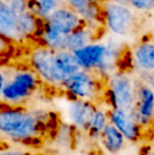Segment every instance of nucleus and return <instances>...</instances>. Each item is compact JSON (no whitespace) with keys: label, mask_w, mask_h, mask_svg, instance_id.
<instances>
[{"label":"nucleus","mask_w":154,"mask_h":155,"mask_svg":"<svg viewBox=\"0 0 154 155\" xmlns=\"http://www.w3.org/2000/svg\"><path fill=\"white\" fill-rule=\"evenodd\" d=\"M109 124V116H108V110L100 107H97L96 112L94 113V116L90 124L87 134L89 138L94 141H98L100 134L103 133V129Z\"/></svg>","instance_id":"17"},{"label":"nucleus","mask_w":154,"mask_h":155,"mask_svg":"<svg viewBox=\"0 0 154 155\" xmlns=\"http://www.w3.org/2000/svg\"><path fill=\"white\" fill-rule=\"evenodd\" d=\"M143 77H144V79L142 81L145 82L147 86H149L154 91V71L151 73L145 74V75H143Z\"/></svg>","instance_id":"23"},{"label":"nucleus","mask_w":154,"mask_h":155,"mask_svg":"<svg viewBox=\"0 0 154 155\" xmlns=\"http://www.w3.org/2000/svg\"><path fill=\"white\" fill-rule=\"evenodd\" d=\"M93 41L92 32L86 29V25L77 31L71 33L68 37L67 42V51H70L74 53L75 51L90 45Z\"/></svg>","instance_id":"18"},{"label":"nucleus","mask_w":154,"mask_h":155,"mask_svg":"<svg viewBox=\"0 0 154 155\" xmlns=\"http://www.w3.org/2000/svg\"><path fill=\"white\" fill-rule=\"evenodd\" d=\"M69 35L57 31L44 23L41 31V39L44 42V47L54 51H64L67 50Z\"/></svg>","instance_id":"15"},{"label":"nucleus","mask_w":154,"mask_h":155,"mask_svg":"<svg viewBox=\"0 0 154 155\" xmlns=\"http://www.w3.org/2000/svg\"><path fill=\"white\" fill-rule=\"evenodd\" d=\"M3 3L17 16L29 11V0H3Z\"/></svg>","instance_id":"20"},{"label":"nucleus","mask_w":154,"mask_h":155,"mask_svg":"<svg viewBox=\"0 0 154 155\" xmlns=\"http://www.w3.org/2000/svg\"><path fill=\"white\" fill-rule=\"evenodd\" d=\"M60 88L68 95L69 99L87 100L95 104L103 93L101 77L86 70H80L68 77Z\"/></svg>","instance_id":"4"},{"label":"nucleus","mask_w":154,"mask_h":155,"mask_svg":"<svg viewBox=\"0 0 154 155\" xmlns=\"http://www.w3.org/2000/svg\"><path fill=\"white\" fill-rule=\"evenodd\" d=\"M107 48L103 43H90L74 52L81 70L97 74L101 78H108L106 68Z\"/></svg>","instance_id":"9"},{"label":"nucleus","mask_w":154,"mask_h":155,"mask_svg":"<svg viewBox=\"0 0 154 155\" xmlns=\"http://www.w3.org/2000/svg\"><path fill=\"white\" fill-rule=\"evenodd\" d=\"M132 60L135 68L143 74L154 71V40H147L134 47Z\"/></svg>","instance_id":"12"},{"label":"nucleus","mask_w":154,"mask_h":155,"mask_svg":"<svg viewBox=\"0 0 154 155\" xmlns=\"http://www.w3.org/2000/svg\"><path fill=\"white\" fill-rule=\"evenodd\" d=\"M44 23L67 35H70L71 33L77 31L86 25V21L66 3L58 8L44 21Z\"/></svg>","instance_id":"10"},{"label":"nucleus","mask_w":154,"mask_h":155,"mask_svg":"<svg viewBox=\"0 0 154 155\" xmlns=\"http://www.w3.org/2000/svg\"><path fill=\"white\" fill-rule=\"evenodd\" d=\"M0 138H1V136H0Z\"/></svg>","instance_id":"29"},{"label":"nucleus","mask_w":154,"mask_h":155,"mask_svg":"<svg viewBox=\"0 0 154 155\" xmlns=\"http://www.w3.org/2000/svg\"><path fill=\"white\" fill-rule=\"evenodd\" d=\"M11 42L12 41H10L5 37L0 35V57H5V56L8 55V53L12 50Z\"/></svg>","instance_id":"22"},{"label":"nucleus","mask_w":154,"mask_h":155,"mask_svg":"<svg viewBox=\"0 0 154 155\" xmlns=\"http://www.w3.org/2000/svg\"><path fill=\"white\" fill-rule=\"evenodd\" d=\"M0 35L10 41H21L25 39L18 25V16L5 4L0 5Z\"/></svg>","instance_id":"13"},{"label":"nucleus","mask_w":154,"mask_h":155,"mask_svg":"<svg viewBox=\"0 0 154 155\" xmlns=\"http://www.w3.org/2000/svg\"><path fill=\"white\" fill-rule=\"evenodd\" d=\"M0 155H32V154L29 153V152L10 148V149H8V150H4V151H0Z\"/></svg>","instance_id":"24"},{"label":"nucleus","mask_w":154,"mask_h":155,"mask_svg":"<svg viewBox=\"0 0 154 155\" xmlns=\"http://www.w3.org/2000/svg\"><path fill=\"white\" fill-rule=\"evenodd\" d=\"M10 148H12V147L10 146V143H8V141L0 138V151H4V150L10 149Z\"/></svg>","instance_id":"26"},{"label":"nucleus","mask_w":154,"mask_h":155,"mask_svg":"<svg viewBox=\"0 0 154 155\" xmlns=\"http://www.w3.org/2000/svg\"><path fill=\"white\" fill-rule=\"evenodd\" d=\"M98 143L107 154L118 155L126 148L127 140L115 127L109 123L100 134Z\"/></svg>","instance_id":"14"},{"label":"nucleus","mask_w":154,"mask_h":155,"mask_svg":"<svg viewBox=\"0 0 154 155\" xmlns=\"http://www.w3.org/2000/svg\"><path fill=\"white\" fill-rule=\"evenodd\" d=\"M107 100L110 108L131 112L136 100L137 81L126 72L116 71L107 78Z\"/></svg>","instance_id":"3"},{"label":"nucleus","mask_w":154,"mask_h":155,"mask_svg":"<svg viewBox=\"0 0 154 155\" xmlns=\"http://www.w3.org/2000/svg\"><path fill=\"white\" fill-rule=\"evenodd\" d=\"M32 71L36 73L41 82L52 87H61L67 76L62 72L57 59V51L47 47L35 49L30 57Z\"/></svg>","instance_id":"5"},{"label":"nucleus","mask_w":154,"mask_h":155,"mask_svg":"<svg viewBox=\"0 0 154 155\" xmlns=\"http://www.w3.org/2000/svg\"><path fill=\"white\" fill-rule=\"evenodd\" d=\"M41 80L31 69L8 70L0 102L8 108H25L37 93Z\"/></svg>","instance_id":"2"},{"label":"nucleus","mask_w":154,"mask_h":155,"mask_svg":"<svg viewBox=\"0 0 154 155\" xmlns=\"http://www.w3.org/2000/svg\"><path fill=\"white\" fill-rule=\"evenodd\" d=\"M5 80H6V69L0 68V96H1L3 87L5 84Z\"/></svg>","instance_id":"25"},{"label":"nucleus","mask_w":154,"mask_h":155,"mask_svg":"<svg viewBox=\"0 0 154 155\" xmlns=\"http://www.w3.org/2000/svg\"><path fill=\"white\" fill-rule=\"evenodd\" d=\"M106 21L109 30L118 36L132 34L136 27V17L128 5L110 1L105 4Z\"/></svg>","instance_id":"6"},{"label":"nucleus","mask_w":154,"mask_h":155,"mask_svg":"<svg viewBox=\"0 0 154 155\" xmlns=\"http://www.w3.org/2000/svg\"><path fill=\"white\" fill-rule=\"evenodd\" d=\"M62 1H64V3H66V1H67V0H62Z\"/></svg>","instance_id":"28"},{"label":"nucleus","mask_w":154,"mask_h":155,"mask_svg":"<svg viewBox=\"0 0 154 155\" xmlns=\"http://www.w3.org/2000/svg\"><path fill=\"white\" fill-rule=\"evenodd\" d=\"M62 0H29V11L45 21L58 8L64 5Z\"/></svg>","instance_id":"16"},{"label":"nucleus","mask_w":154,"mask_h":155,"mask_svg":"<svg viewBox=\"0 0 154 155\" xmlns=\"http://www.w3.org/2000/svg\"><path fill=\"white\" fill-rule=\"evenodd\" d=\"M111 1L117 4H121V5L130 6V0H111Z\"/></svg>","instance_id":"27"},{"label":"nucleus","mask_w":154,"mask_h":155,"mask_svg":"<svg viewBox=\"0 0 154 155\" xmlns=\"http://www.w3.org/2000/svg\"><path fill=\"white\" fill-rule=\"evenodd\" d=\"M97 107V104L92 101L69 99L68 104L62 110L64 120L72 129L87 133Z\"/></svg>","instance_id":"7"},{"label":"nucleus","mask_w":154,"mask_h":155,"mask_svg":"<svg viewBox=\"0 0 154 155\" xmlns=\"http://www.w3.org/2000/svg\"><path fill=\"white\" fill-rule=\"evenodd\" d=\"M131 115L143 130L154 124V91L140 80L136 84V100Z\"/></svg>","instance_id":"8"},{"label":"nucleus","mask_w":154,"mask_h":155,"mask_svg":"<svg viewBox=\"0 0 154 155\" xmlns=\"http://www.w3.org/2000/svg\"><path fill=\"white\" fill-rule=\"evenodd\" d=\"M38 17L35 16L32 12L28 11V12L23 13V14L18 15V25L20 28V31L25 35V37L32 36V35L36 34L38 31Z\"/></svg>","instance_id":"19"},{"label":"nucleus","mask_w":154,"mask_h":155,"mask_svg":"<svg viewBox=\"0 0 154 155\" xmlns=\"http://www.w3.org/2000/svg\"><path fill=\"white\" fill-rule=\"evenodd\" d=\"M54 124L53 113L45 110L6 108L0 111V136L25 146L42 143Z\"/></svg>","instance_id":"1"},{"label":"nucleus","mask_w":154,"mask_h":155,"mask_svg":"<svg viewBox=\"0 0 154 155\" xmlns=\"http://www.w3.org/2000/svg\"><path fill=\"white\" fill-rule=\"evenodd\" d=\"M108 116L109 123L123 134L127 141L136 143L142 138L144 130L136 123L130 112L110 108L108 110Z\"/></svg>","instance_id":"11"},{"label":"nucleus","mask_w":154,"mask_h":155,"mask_svg":"<svg viewBox=\"0 0 154 155\" xmlns=\"http://www.w3.org/2000/svg\"><path fill=\"white\" fill-rule=\"evenodd\" d=\"M130 5L138 11H151L154 8V0H130Z\"/></svg>","instance_id":"21"}]
</instances>
